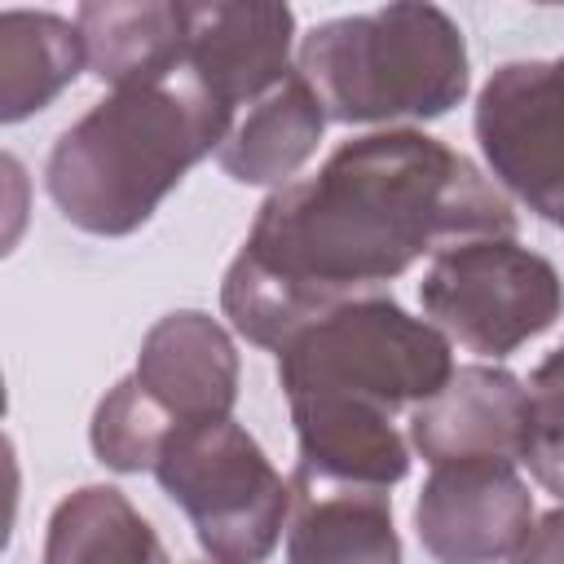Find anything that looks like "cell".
Here are the masks:
<instances>
[{"mask_svg":"<svg viewBox=\"0 0 564 564\" xmlns=\"http://www.w3.org/2000/svg\"><path fill=\"white\" fill-rule=\"evenodd\" d=\"M154 480L212 564H264L291 516V480L234 419L181 423L159 449Z\"/></svg>","mask_w":564,"mask_h":564,"instance_id":"obj_5","label":"cell"},{"mask_svg":"<svg viewBox=\"0 0 564 564\" xmlns=\"http://www.w3.org/2000/svg\"><path fill=\"white\" fill-rule=\"evenodd\" d=\"M326 128V110L308 79L291 70L273 93L234 115L216 163L238 185H291V176L313 159Z\"/></svg>","mask_w":564,"mask_h":564,"instance_id":"obj_15","label":"cell"},{"mask_svg":"<svg viewBox=\"0 0 564 564\" xmlns=\"http://www.w3.org/2000/svg\"><path fill=\"white\" fill-rule=\"evenodd\" d=\"M44 564H167V551L123 489L84 485L48 516Z\"/></svg>","mask_w":564,"mask_h":564,"instance_id":"obj_16","label":"cell"},{"mask_svg":"<svg viewBox=\"0 0 564 564\" xmlns=\"http://www.w3.org/2000/svg\"><path fill=\"white\" fill-rule=\"evenodd\" d=\"M555 66H560V70H564V57H560V62H555Z\"/></svg>","mask_w":564,"mask_h":564,"instance_id":"obj_21","label":"cell"},{"mask_svg":"<svg viewBox=\"0 0 564 564\" xmlns=\"http://www.w3.org/2000/svg\"><path fill=\"white\" fill-rule=\"evenodd\" d=\"M449 375V339L388 295L335 304L278 348V383L286 401L348 397L397 414L436 397Z\"/></svg>","mask_w":564,"mask_h":564,"instance_id":"obj_4","label":"cell"},{"mask_svg":"<svg viewBox=\"0 0 564 564\" xmlns=\"http://www.w3.org/2000/svg\"><path fill=\"white\" fill-rule=\"evenodd\" d=\"M511 564H564V507L546 511L529 538L520 542V551L511 555Z\"/></svg>","mask_w":564,"mask_h":564,"instance_id":"obj_20","label":"cell"},{"mask_svg":"<svg viewBox=\"0 0 564 564\" xmlns=\"http://www.w3.org/2000/svg\"><path fill=\"white\" fill-rule=\"evenodd\" d=\"M132 379L176 427L229 419L238 401V348L212 313L176 308L145 330Z\"/></svg>","mask_w":564,"mask_h":564,"instance_id":"obj_10","label":"cell"},{"mask_svg":"<svg viewBox=\"0 0 564 564\" xmlns=\"http://www.w3.org/2000/svg\"><path fill=\"white\" fill-rule=\"evenodd\" d=\"M291 423L300 441L304 471L339 485L392 489L410 471V449L392 427V414L348 397H304L291 401Z\"/></svg>","mask_w":564,"mask_h":564,"instance_id":"obj_13","label":"cell"},{"mask_svg":"<svg viewBox=\"0 0 564 564\" xmlns=\"http://www.w3.org/2000/svg\"><path fill=\"white\" fill-rule=\"evenodd\" d=\"M75 26L88 70L110 93L167 79L185 66V0H88Z\"/></svg>","mask_w":564,"mask_h":564,"instance_id":"obj_14","label":"cell"},{"mask_svg":"<svg viewBox=\"0 0 564 564\" xmlns=\"http://www.w3.org/2000/svg\"><path fill=\"white\" fill-rule=\"evenodd\" d=\"M295 13L269 0L185 4V70L229 110L260 101L291 75Z\"/></svg>","mask_w":564,"mask_h":564,"instance_id":"obj_9","label":"cell"},{"mask_svg":"<svg viewBox=\"0 0 564 564\" xmlns=\"http://www.w3.org/2000/svg\"><path fill=\"white\" fill-rule=\"evenodd\" d=\"M476 238H516V212L467 154L414 128L352 137L317 176L260 203L225 269L220 308L242 339L278 352L326 308Z\"/></svg>","mask_w":564,"mask_h":564,"instance_id":"obj_1","label":"cell"},{"mask_svg":"<svg viewBox=\"0 0 564 564\" xmlns=\"http://www.w3.org/2000/svg\"><path fill=\"white\" fill-rule=\"evenodd\" d=\"M529 436V392L502 366H458L449 383L410 410V445L436 467L458 458L520 463Z\"/></svg>","mask_w":564,"mask_h":564,"instance_id":"obj_11","label":"cell"},{"mask_svg":"<svg viewBox=\"0 0 564 564\" xmlns=\"http://www.w3.org/2000/svg\"><path fill=\"white\" fill-rule=\"evenodd\" d=\"M533 529V494L511 458L436 463L414 502V533L436 564H502Z\"/></svg>","mask_w":564,"mask_h":564,"instance_id":"obj_8","label":"cell"},{"mask_svg":"<svg viewBox=\"0 0 564 564\" xmlns=\"http://www.w3.org/2000/svg\"><path fill=\"white\" fill-rule=\"evenodd\" d=\"M419 304L445 339L498 361L555 326L564 313V282L546 256L516 238H476L432 256Z\"/></svg>","mask_w":564,"mask_h":564,"instance_id":"obj_6","label":"cell"},{"mask_svg":"<svg viewBox=\"0 0 564 564\" xmlns=\"http://www.w3.org/2000/svg\"><path fill=\"white\" fill-rule=\"evenodd\" d=\"M485 167L533 216L564 229V70L555 62H507L476 97Z\"/></svg>","mask_w":564,"mask_h":564,"instance_id":"obj_7","label":"cell"},{"mask_svg":"<svg viewBox=\"0 0 564 564\" xmlns=\"http://www.w3.org/2000/svg\"><path fill=\"white\" fill-rule=\"evenodd\" d=\"M234 115L181 66L167 79L115 88L53 145L44 185L84 234H137L194 163L220 150Z\"/></svg>","mask_w":564,"mask_h":564,"instance_id":"obj_2","label":"cell"},{"mask_svg":"<svg viewBox=\"0 0 564 564\" xmlns=\"http://www.w3.org/2000/svg\"><path fill=\"white\" fill-rule=\"evenodd\" d=\"M84 62L79 26L57 13L4 9L0 13V119L18 123L44 110Z\"/></svg>","mask_w":564,"mask_h":564,"instance_id":"obj_17","label":"cell"},{"mask_svg":"<svg viewBox=\"0 0 564 564\" xmlns=\"http://www.w3.org/2000/svg\"><path fill=\"white\" fill-rule=\"evenodd\" d=\"M529 436L520 463L533 480L564 502V344L551 348L529 375Z\"/></svg>","mask_w":564,"mask_h":564,"instance_id":"obj_19","label":"cell"},{"mask_svg":"<svg viewBox=\"0 0 564 564\" xmlns=\"http://www.w3.org/2000/svg\"><path fill=\"white\" fill-rule=\"evenodd\" d=\"M335 123L441 119L467 97V40L436 4L397 0L313 26L295 66Z\"/></svg>","mask_w":564,"mask_h":564,"instance_id":"obj_3","label":"cell"},{"mask_svg":"<svg viewBox=\"0 0 564 564\" xmlns=\"http://www.w3.org/2000/svg\"><path fill=\"white\" fill-rule=\"evenodd\" d=\"M286 564H401L392 494L291 471Z\"/></svg>","mask_w":564,"mask_h":564,"instance_id":"obj_12","label":"cell"},{"mask_svg":"<svg viewBox=\"0 0 564 564\" xmlns=\"http://www.w3.org/2000/svg\"><path fill=\"white\" fill-rule=\"evenodd\" d=\"M176 432V423L141 392V383L128 375L119 379L93 410V454L110 471H154L163 441Z\"/></svg>","mask_w":564,"mask_h":564,"instance_id":"obj_18","label":"cell"}]
</instances>
